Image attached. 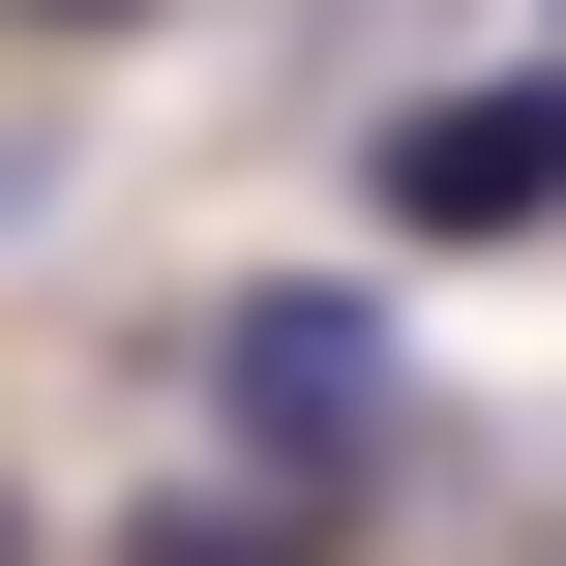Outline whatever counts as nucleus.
Listing matches in <instances>:
<instances>
[{
	"label": "nucleus",
	"instance_id": "obj_3",
	"mask_svg": "<svg viewBox=\"0 0 566 566\" xmlns=\"http://www.w3.org/2000/svg\"><path fill=\"white\" fill-rule=\"evenodd\" d=\"M0 566H30V507H0Z\"/></svg>",
	"mask_w": 566,
	"mask_h": 566
},
{
	"label": "nucleus",
	"instance_id": "obj_1",
	"mask_svg": "<svg viewBox=\"0 0 566 566\" xmlns=\"http://www.w3.org/2000/svg\"><path fill=\"white\" fill-rule=\"evenodd\" d=\"M388 209H418V239H537V209H566V60L418 90V119H388Z\"/></svg>",
	"mask_w": 566,
	"mask_h": 566
},
{
	"label": "nucleus",
	"instance_id": "obj_2",
	"mask_svg": "<svg viewBox=\"0 0 566 566\" xmlns=\"http://www.w3.org/2000/svg\"><path fill=\"white\" fill-rule=\"evenodd\" d=\"M209 388H239V448H298V478H328V448H388V328H358V298H239V358H209Z\"/></svg>",
	"mask_w": 566,
	"mask_h": 566
}]
</instances>
